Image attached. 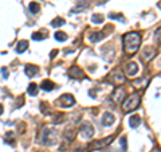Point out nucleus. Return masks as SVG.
Here are the masks:
<instances>
[{
  "label": "nucleus",
  "mask_w": 161,
  "mask_h": 152,
  "mask_svg": "<svg viewBox=\"0 0 161 152\" xmlns=\"http://www.w3.org/2000/svg\"><path fill=\"white\" fill-rule=\"evenodd\" d=\"M123 42V51L128 57H133V54H136L140 49L141 44V35L137 32H128L125 34L122 38Z\"/></svg>",
  "instance_id": "obj_1"
},
{
  "label": "nucleus",
  "mask_w": 161,
  "mask_h": 152,
  "mask_svg": "<svg viewBox=\"0 0 161 152\" xmlns=\"http://www.w3.org/2000/svg\"><path fill=\"white\" fill-rule=\"evenodd\" d=\"M138 105H140V94H138V93H133V94H130V96H129L125 101H123L122 109H123L125 113H129V112L137 109Z\"/></svg>",
  "instance_id": "obj_2"
},
{
  "label": "nucleus",
  "mask_w": 161,
  "mask_h": 152,
  "mask_svg": "<svg viewBox=\"0 0 161 152\" xmlns=\"http://www.w3.org/2000/svg\"><path fill=\"white\" fill-rule=\"evenodd\" d=\"M56 104L62 108H69V106H73L75 104V98L71 94H62L61 98L56 101Z\"/></svg>",
  "instance_id": "obj_3"
},
{
  "label": "nucleus",
  "mask_w": 161,
  "mask_h": 152,
  "mask_svg": "<svg viewBox=\"0 0 161 152\" xmlns=\"http://www.w3.org/2000/svg\"><path fill=\"white\" fill-rule=\"evenodd\" d=\"M156 55V49L152 46H147L145 49L142 50V55H141V59H142V62H145V63H148L149 61H152L153 58H155Z\"/></svg>",
  "instance_id": "obj_4"
},
{
  "label": "nucleus",
  "mask_w": 161,
  "mask_h": 152,
  "mask_svg": "<svg viewBox=\"0 0 161 152\" xmlns=\"http://www.w3.org/2000/svg\"><path fill=\"white\" fill-rule=\"evenodd\" d=\"M81 135H82V137L85 139H90L91 136L94 135V128L90 123H83L81 125Z\"/></svg>",
  "instance_id": "obj_5"
},
{
  "label": "nucleus",
  "mask_w": 161,
  "mask_h": 152,
  "mask_svg": "<svg viewBox=\"0 0 161 152\" xmlns=\"http://www.w3.org/2000/svg\"><path fill=\"white\" fill-rule=\"evenodd\" d=\"M110 77H111V82H113L114 85H121V84H123V82H125V77H123V73H121L120 69H117V70L113 71Z\"/></svg>",
  "instance_id": "obj_6"
},
{
  "label": "nucleus",
  "mask_w": 161,
  "mask_h": 152,
  "mask_svg": "<svg viewBox=\"0 0 161 152\" xmlns=\"http://www.w3.org/2000/svg\"><path fill=\"white\" fill-rule=\"evenodd\" d=\"M138 71V66L136 62H128V63L125 65V73L128 77H133L136 76Z\"/></svg>",
  "instance_id": "obj_7"
},
{
  "label": "nucleus",
  "mask_w": 161,
  "mask_h": 152,
  "mask_svg": "<svg viewBox=\"0 0 161 152\" xmlns=\"http://www.w3.org/2000/svg\"><path fill=\"white\" fill-rule=\"evenodd\" d=\"M125 96H126V93H125V89L123 88H116V90L113 92V100H114V103H117V104L122 103Z\"/></svg>",
  "instance_id": "obj_8"
},
{
  "label": "nucleus",
  "mask_w": 161,
  "mask_h": 152,
  "mask_svg": "<svg viewBox=\"0 0 161 152\" xmlns=\"http://www.w3.org/2000/svg\"><path fill=\"white\" fill-rule=\"evenodd\" d=\"M113 140V136H109V137L106 139H102V140H97L94 141L93 144H90V148L91 149H97V148H102V147H106L110 141Z\"/></svg>",
  "instance_id": "obj_9"
},
{
  "label": "nucleus",
  "mask_w": 161,
  "mask_h": 152,
  "mask_svg": "<svg viewBox=\"0 0 161 152\" xmlns=\"http://www.w3.org/2000/svg\"><path fill=\"white\" fill-rule=\"evenodd\" d=\"M113 123H114V116H113L111 113H109V112L103 113V116H102V125L110 127Z\"/></svg>",
  "instance_id": "obj_10"
},
{
  "label": "nucleus",
  "mask_w": 161,
  "mask_h": 152,
  "mask_svg": "<svg viewBox=\"0 0 161 152\" xmlns=\"http://www.w3.org/2000/svg\"><path fill=\"white\" fill-rule=\"evenodd\" d=\"M69 74H70V77H73V78H82L85 74H83V71L79 69L78 66H73L69 70Z\"/></svg>",
  "instance_id": "obj_11"
},
{
  "label": "nucleus",
  "mask_w": 161,
  "mask_h": 152,
  "mask_svg": "<svg viewBox=\"0 0 161 152\" xmlns=\"http://www.w3.org/2000/svg\"><path fill=\"white\" fill-rule=\"evenodd\" d=\"M24 71H26L27 77L32 78V77H34V76H35V74L39 71V67H38V66H34V65H27L26 69H24Z\"/></svg>",
  "instance_id": "obj_12"
},
{
  "label": "nucleus",
  "mask_w": 161,
  "mask_h": 152,
  "mask_svg": "<svg viewBox=\"0 0 161 152\" xmlns=\"http://www.w3.org/2000/svg\"><path fill=\"white\" fill-rule=\"evenodd\" d=\"M27 47H28V42L27 41H20L18 44H16V53L18 54L24 53V51L27 50Z\"/></svg>",
  "instance_id": "obj_13"
},
{
  "label": "nucleus",
  "mask_w": 161,
  "mask_h": 152,
  "mask_svg": "<svg viewBox=\"0 0 161 152\" xmlns=\"http://www.w3.org/2000/svg\"><path fill=\"white\" fill-rule=\"evenodd\" d=\"M140 124H141V119L138 116H132L129 119V125L132 127V128H137Z\"/></svg>",
  "instance_id": "obj_14"
},
{
  "label": "nucleus",
  "mask_w": 161,
  "mask_h": 152,
  "mask_svg": "<svg viewBox=\"0 0 161 152\" xmlns=\"http://www.w3.org/2000/svg\"><path fill=\"white\" fill-rule=\"evenodd\" d=\"M54 86H55V85H54V82L48 81V79H44V81L42 82L40 88L43 89V90H48V92H50V90H53V89H54Z\"/></svg>",
  "instance_id": "obj_15"
},
{
  "label": "nucleus",
  "mask_w": 161,
  "mask_h": 152,
  "mask_svg": "<svg viewBox=\"0 0 161 152\" xmlns=\"http://www.w3.org/2000/svg\"><path fill=\"white\" fill-rule=\"evenodd\" d=\"M27 93H28L30 96H35V94L38 93V85H36V84H30L28 88H27Z\"/></svg>",
  "instance_id": "obj_16"
},
{
  "label": "nucleus",
  "mask_w": 161,
  "mask_h": 152,
  "mask_svg": "<svg viewBox=\"0 0 161 152\" xmlns=\"http://www.w3.org/2000/svg\"><path fill=\"white\" fill-rule=\"evenodd\" d=\"M28 9L31 14H38L39 9H40V7H39L38 3H34V1H31V3L28 4Z\"/></svg>",
  "instance_id": "obj_17"
},
{
  "label": "nucleus",
  "mask_w": 161,
  "mask_h": 152,
  "mask_svg": "<svg viewBox=\"0 0 161 152\" xmlns=\"http://www.w3.org/2000/svg\"><path fill=\"white\" fill-rule=\"evenodd\" d=\"M91 22L95 24H101L103 22V16L101 14H94V15H91Z\"/></svg>",
  "instance_id": "obj_18"
},
{
  "label": "nucleus",
  "mask_w": 161,
  "mask_h": 152,
  "mask_svg": "<svg viewBox=\"0 0 161 152\" xmlns=\"http://www.w3.org/2000/svg\"><path fill=\"white\" fill-rule=\"evenodd\" d=\"M105 38V34L103 32H94V34H91L90 36V41L91 42H97V41H100V39Z\"/></svg>",
  "instance_id": "obj_19"
},
{
  "label": "nucleus",
  "mask_w": 161,
  "mask_h": 152,
  "mask_svg": "<svg viewBox=\"0 0 161 152\" xmlns=\"http://www.w3.org/2000/svg\"><path fill=\"white\" fill-rule=\"evenodd\" d=\"M55 39L56 41H59V42H64L66 39H67V35H66L64 32H62V31H58V32H55Z\"/></svg>",
  "instance_id": "obj_20"
},
{
  "label": "nucleus",
  "mask_w": 161,
  "mask_h": 152,
  "mask_svg": "<svg viewBox=\"0 0 161 152\" xmlns=\"http://www.w3.org/2000/svg\"><path fill=\"white\" fill-rule=\"evenodd\" d=\"M63 24H64V19L62 18H55L51 22V26L53 27H59V26H63Z\"/></svg>",
  "instance_id": "obj_21"
},
{
  "label": "nucleus",
  "mask_w": 161,
  "mask_h": 152,
  "mask_svg": "<svg viewBox=\"0 0 161 152\" xmlns=\"http://www.w3.org/2000/svg\"><path fill=\"white\" fill-rule=\"evenodd\" d=\"M155 39H156V43H157V44H161V27L157 30V31H156Z\"/></svg>",
  "instance_id": "obj_22"
},
{
  "label": "nucleus",
  "mask_w": 161,
  "mask_h": 152,
  "mask_svg": "<svg viewBox=\"0 0 161 152\" xmlns=\"http://www.w3.org/2000/svg\"><path fill=\"white\" fill-rule=\"evenodd\" d=\"M43 38H44V35H42L40 32H34V34H32V39H34V41H42Z\"/></svg>",
  "instance_id": "obj_23"
},
{
  "label": "nucleus",
  "mask_w": 161,
  "mask_h": 152,
  "mask_svg": "<svg viewBox=\"0 0 161 152\" xmlns=\"http://www.w3.org/2000/svg\"><path fill=\"white\" fill-rule=\"evenodd\" d=\"M109 18H110V19H120V20H123V16L121 14H109Z\"/></svg>",
  "instance_id": "obj_24"
},
{
  "label": "nucleus",
  "mask_w": 161,
  "mask_h": 152,
  "mask_svg": "<svg viewBox=\"0 0 161 152\" xmlns=\"http://www.w3.org/2000/svg\"><path fill=\"white\" fill-rule=\"evenodd\" d=\"M63 114H56L55 117H54V123H61V121H63L62 119H63Z\"/></svg>",
  "instance_id": "obj_25"
},
{
  "label": "nucleus",
  "mask_w": 161,
  "mask_h": 152,
  "mask_svg": "<svg viewBox=\"0 0 161 152\" xmlns=\"http://www.w3.org/2000/svg\"><path fill=\"white\" fill-rule=\"evenodd\" d=\"M1 74H3V77L4 78H7V77H8V69H6V67H3V69H1Z\"/></svg>",
  "instance_id": "obj_26"
},
{
  "label": "nucleus",
  "mask_w": 161,
  "mask_h": 152,
  "mask_svg": "<svg viewBox=\"0 0 161 152\" xmlns=\"http://www.w3.org/2000/svg\"><path fill=\"white\" fill-rule=\"evenodd\" d=\"M121 145L123 147V149H126V139H125V137L121 139Z\"/></svg>",
  "instance_id": "obj_27"
},
{
  "label": "nucleus",
  "mask_w": 161,
  "mask_h": 152,
  "mask_svg": "<svg viewBox=\"0 0 161 152\" xmlns=\"http://www.w3.org/2000/svg\"><path fill=\"white\" fill-rule=\"evenodd\" d=\"M56 53H58V51H56V50H54L53 53H51V55H50V57H51V58H55V54H56Z\"/></svg>",
  "instance_id": "obj_28"
},
{
  "label": "nucleus",
  "mask_w": 161,
  "mask_h": 152,
  "mask_svg": "<svg viewBox=\"0 0 161 152\" xmlns=\"http://www.w3.org/2000/svg\"><path fill=\"white\" fill-rule=\"evenodd\" d=\"M152 152H161V149H160V148H155Z\"/></svg>",
  "instance_id": "obj_29"
},
{
  "label": "nucleus",
  "mask_w": 161,
  "mask_h": 152,
  "mask_svg": "<svg viewBox=\"0 0 161 152\" xmlns=\"http://www.w3.org/2000/svg\"><path fill=\"white\" fill-rule=\"evenodd\" d=\"M3 113V105H1V104H0V114Z\"/></svg>",
  "instance_id": "obj_30"
}]
</instances>
